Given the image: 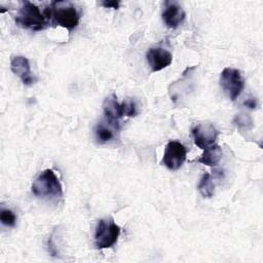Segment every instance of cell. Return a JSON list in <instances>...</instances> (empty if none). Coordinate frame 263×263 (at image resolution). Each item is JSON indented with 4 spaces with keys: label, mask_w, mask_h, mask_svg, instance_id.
<instances>
[{
    "label": "cell",
    "mask_w": 263,
    "mask_h": 263,
    "mask_svg": "<svg viewBox=\"0 0 263 263\" xmlns=\"http://www.w3.org/2000/svg\"><path fill=\"white\" fill-rule=\"evenodd\" d=\"M44 15L47 21H51L54 25L61 26L67 30L75 29L79 24V13L74 5L70 2L54 1L50 6L44 9Z\"/></svg>",
    "instance_id": "6da1fadb"
},
{
    "label": "cell",
    "mask_w": 263,
    "mask_h": 263,
    "mask_svg": "<svg viewBox=\"0 0 263 263\" xmlns=\"http://www.w3.org/2000/svg\"><path fill=\"white\" fill-rule=\"evenodd\" d=\"M32 193L38 197L60 198L63 196L62 185L52 170H44L33 181Z\"/></svg>",
    "instance_id": "7a4b0ae2"
},
{
    "label": "cell",
    "mask_w": 263,
    "mask_h": 263,
    "mask_svg": "<svg viewBox=\"0 0 263 263\" xmlns=\"http://www.w3.org/2000/svg\"><path fill=\"white\" fill-rule=\"evenodd\" d=\"M15 23L32 31H41L46 27L47 18L38 6L29 1H23L15 16Z\"/></svg>",
    "instance_id": "3957f363"
},
{
    "label": "cell",
    "mask_w": 263,
    "mask_h": 263,
    "mask_svg": "<svg viewBox=\"0 0 263 263\" xmlns=\"http://www.w3.org/2000/svg\"><path fill=\"white\" fill-rule=\"evenodd\" d=\"M120 227L112 218L101 219L95 231V246L99 250L112 248L118 240Z\"/></svg>",
    "instance_id": "277c9868"
},
{
    "label": "cell",
    "mask_w": 263,
    "mask_h": 263,
    "mask_svg": "<svg viewBox=\"0 0 263 263\" xmlns=\"http://www.w3.org/2000/svg\"><path fill=\"white\" fill-rule=\"evenodd\" d=\"M220 86L231 101H235L243 90L245 80L237 69L224 68L220 74Z\"/></svg>",
    "instance_id": "5b68a950"
},
{
    "label": "cell",
    "mask_w": 263,
    "mask_h": 263,
    "mask_svg": "<svg viewBox=\"0 0 263 263\" xmlns=\"http://www.w3.org/2000/svg\"><path fill=\"white\" fill-rule=\"evenodd\" d=\"M187 156L186 147L178 141H170L164 149L161 164L171 171L179 170L185 162Z\"/></svg>",
    "instance_id": "8992f818"
},
{
    "label": "cell",
    "mask_w": 263,
    "mask_h": 263,
    "mask_svg": "<svg viewBox=\"0 0 263 263\" xmlns=\"http://www.w3.org/2000/svg\"><path fill=\"white\" fill-rule=\"evenodd\" d=\"M194 144L200 148L205 149L215 144L219 132L212 123H198L191 129Z\"/></svg>",
    "instance_id": "52a82bcc"
},
{
    "label": "cell",
    "mask_w": 263,
    "mask_h": 263,
    "mask_svg": "<svg viewBox=\"0 0 263 263\" xmlns=\"http://www.w3.org/2000/svg\"><path fill=\"white\" fill-rule=\"evenodd\" d=\"M146 60L152 72H158L168 67L173 62L172 53L162 47H151L146 53Z\"/></svg>",
    "instance_id": "ba28073f"
},
{
    "label": "cell",
    "mask_w": 263,
    "mask_h": 263,
    "mask_svg": "<svg viewBox=\"0 0 263 263\" xmlns=\"http://www.w3.org/2000/svg\"><path fill=\"white\" fill-rule=\"evenodd\" d=\"M186 13L184 9L175 2H165L162 11V21L170 29H177L185 20Z\"/></svg>",
    "instance_id": "9c48e42d"
},
{
    "label": "cell",
    "mask_w": 263,
    "mask_h": 263,
    "mask_svg": "<svg viewBox=\"0 0 263 263\" xmlns=\"http://www.w3.org/2000/svg\"><path fill=\"white\" fill-rule=\"evenodd\" d=\"M10 69L17 75L24 84L31 85L34 82V78L31 75V67L27 58L23 55H14L10 60Z\"/></svg>",
    "instance_id": "30bf717a"
},
{
    "label": "cell",
    "mask_w": 263,
    "mask_h": 263,
    "mask_svg": "<svg viewBox=\"0 0 263 263\" xmlns=\"http://www.w3.org/2000/svg\"><path fill=\"white\" fill-rule=\"evenodd\" d=\"M103 111L110 123H113L115 126H118V120L124 116L123 105L117 101V98L114 93L107 97L103 102Z\"/></svg>",
    "instance_id": "8fae6325"
},
{
    "label": "cell",
    "mask_w": 263,
    "mask_h": 263,
    "mask_svg": "<svg viewBox=\"0 0 263 263\" xmlns=\"http://www.w3.org/2000/svg\"><path fill=\"white\" fill-rule=\"evenodd\" d=\"M222 149L220 148V146L214 144L205 149H203V153L201 154V156L197 159L198 162L203 163L205 165L209 166H216L219 161L222 158Z\"/></svg>",
    "instance_id": "7c38bea8"
},
{
    "label": "cell",
    "mask_w": 263,
    "mask_h": 263,
    "mask_svg": "<svg viewBox=\"0 0 263 263\" xmlns=\"http://www.w3.org/2000/svg\"><path fill=\"white\" fill-rule=\"evenodd\" d=\"M198 191L204 198H211L215 191V185L213 183L212 177L209 173H205L201 176L198 183Z\"/></svg>",
    "instance_id": "4fadbf2b"
},
{
    "label": "cell",
    "mask_w": 263,
    "mask_h": 263,
    "mask_svg": "<svg viewBox=\"0 0 263 263\" xmlns=\"http://www.w3.org/2000/svg\"><path fill=\"white\" fill-rule=\"evenodd\" d=\"M95 135H96L97 141L100 144L107 143L113 139V132L109 127L105 126L104 124L97 125L95 129Z\"/></svg>",
    "instance_id": "5bb4252c"
},
{
    "label": "cell",
    "mask_w": 263,
    "mask_h": 263,
    "mask_svg": "<svg viewBox=\"0 0 263 263\" xmlns=\"http://www.w3.org/2000/svg\"><path fill=\"white\" fill-rule=\"evenodd\" d=\"M0 221L4 226L13 227L16 222V217L11 210L2 208L0 212Z\"/></svg>",
    "instance_id": "9a60e30c"
},
{
    "label": "cell",
    "mask_w": 263,
    "mask_h": 263,
    "mask_svg": "<svg viewBox=\"0 0 263 263\" xmlns=\"http://www.w3.org/2000/svg\"><path fill=\"white\" fill-rule=\"evenodd\" d=\"M233 122L239 127V128H247L250 129L253 127V119L246 114H237L234 119Z\"/></svg>",
    "instance_id": "2e32d148"
},
{
    "label": "cell",
    "mask_w": 263,
    "mask_h": 263,
    "mask_svg": "<svg viewBox=\"0 0 263 263\" xmlns=\"http://www.w3.org/2000/svg\"><path fill=\"white\" fill-rule=\"evenodd\" d=\"M122 105H123L124 116H127V117L136 116L137 108H136V104L133 100H125L122 102Z\"/></svg>",
    "instance_id": "e0dca14e"
},
{
    "label": "cell",
    "mask_w": 263,
    "mask_h": 263,
    "mask_svg": "<svg viewBox=\"0 0 263 263\" xmlns=\"http://www.w3.org/2000/svg\"><path fill=\"white\" fill-rule=\"evenodd\" d=\"M101 5L105 8H113V9H118L119 8V2L118 1H103V2H101Z\"/></svg>",
    "instance_id": "ac0fdd59"
},
{
    "label": "cell",
    "mask_w": 263,
    "mask_h": 263,
    "mask_svg": "<svg viewBox=\"0 0 263 263\" xmlns=\"http://www.w3.org/2000/svg\"><path fill=\"white\" fill-rule=\"evenodd\" d=\"M243 105L247 106V107L250 108V109H255V108L257 107V102H256V100H255L254 98H250V99H248V100L243 103Z\"/></svg>",
    "instance_id": "d6986e66"
}]
</instances>
